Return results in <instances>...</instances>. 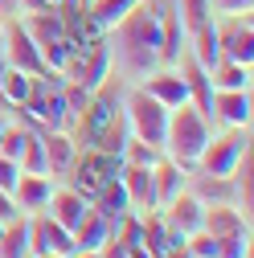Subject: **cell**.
Here are the masks:
<instances>
[{
	"instance_id": "60d3db41",
	"label": "cell",
	"mask_w": 254,
	"mask_h": 258,
	"mask_svg": "<svg viewBox=\"0 0 254 258\" xmlns=\"http://www.w3.org/2000/svg\"><path fill=\"white\" fill-rule=\"evenodd\" d=\"M123 254H127V258H156V254L144 246V238H140V242H132V246H123Z\"/></svg>"
},
{
	"instance_id": "8992f818",
	"label": "cell",
	"mask_w": 254,
	"mask_h": 258,
	"mask_svg": "<svg viewBox=\"0 0 254 258\" xmlns=\"http://www.w3.org/2000/svg\"><path fill=\"white\" fill-rule=\"evenodd\" d=\"M119 168H123L119 156H107V152H99V148H90V152L82 156V164L74 168V192L90 201L111 176H119Z\"/></svg>"
},
{
	"instance_id": "4316f807",
	"label": "cell",
	"mask_w": 254,
	"mask_h": 258,
	"mask_svg": "<svg viewBox=\"0 0 254 258\" xmlns=\"http://www.w3.org/2000/svg\"><path fill=\"white\" fill-rule=\"evenodd\" d=\"M33 74H25V70H5L0 74V103H9V107H25L29 103V94H33Z\"/></svg>"
},
{
	"instance_id": "c3c4849f",
	"label": "cell",
	"mask_w": 254,
	"mask_h": 258,
	"mask_svg": "<svg viewBox=\"0 0 254 258\" xmlns=\"http://www.w3.org/2000/svg\"><path fill=\"white\" fill-rule=\"evenodd\" d=\"M45 258H57V254H45Z\"/></svg>"
},
{
	"instance_id": "d590c367",
	"label": "cell",
	"mask_w": 254,
	"mask_h": 258,
	"mask_svg": "<svg viewBox=\"0 0 254 258\" xmlns=\"http://www.w3.org/2000/svg\"><path fill=\"white\" fill-rule=\"evenodd\" d=\"M217 258H250V234H226L217 238Z\"/></svg>"
},
{
	"instance_id": "7dc6e473",
	"label": "cell",
	"mask_w": 254,
	"mask_h": 258,
	"mask_svg": "<svg viewBox=\"0 0 254 258\" xmlns=\"http://www.w3.org/2000/svg\"><path fill=\"white\" fill-rule=\"evenodd\" d=\"M0 115H5V103H0Z\"/></svg>"
},
{
	"instance_id": "8fae6325",
	"label": "cell",
	"mask_w": 254,
	"mask_h": 258,
	"mask_svg": "<svg viewBox=\"0 0 254 258\" xmlns=\"http://www.w3.org/2000/svg\"><path fill=\"white\" fill-rule=\"evenodd\" d=\"M49 197H53V188H49V172H21V176H17L13 201H17L21 209L37 213V209L49 205Z\"/></svg>"
},
{
	"instance_id": "d4e9b609",
	"label": "cell",
	"mask_w": 254,
	"mask_h": 258,
	"mask_svg": "<svg viewBox=\"0 0 254 258\" xmlns=\"http://www.w3.org/2000/svg\"><path fill=\"white\" fill-rule=\"evenodd\" d=\"M41 144H45V164H49V172H66V168H74V140L61 132H41Z\"/></svg>"
},
{
	"instance_id": "2e32d148",
	"label": "cell",
	"mask_w": 254,
	"mask_h": 258,
	"mask_svg": "<svg viewBox=\"0 0 254 258\" xmlns=\"http://www.w3.org/2000/svg\"><path fill=\"white\" fill-rule=\"evenodd\" d=\"M140 90H148L152 99H156V103H164L168 111H172V107H180V103H188V86H184V78H180V74H156V70H152V74H148V82H144Z\"/></svg>"
},
{
	"instance_id": "6da1fadb",
	"label": "cell",
	"mask_w": 254,
	"mask_h": 258,
	"mask_svg": "<svg viewBox=\"0 0 254 258\" xmlns=\"http://www.w3.org/2000/svg\"><path fill=\"white\" fill-rule=\"evenodd\" d=\"M119 53L132 74H152L160 61V5L140 0V5L119 21Z\"/></svg>"
},
{
	"instance_id": "7402d4cb",
	"label": "cell",
	"mask_w": 254,
	"mask_h": 258,
	"mask_svg": "<svg viewBox=\"0 0 254 258\" xmlns=\"http://www.w3.org/2000/svg\"><path fill=\"white\" fill-rule=\"evenodd\" d=\"M107 70H111V45L103 41V45H94V49L82 57V66H78L74 82H82L86 90H99V86L107 82Z\"/></svg>"
},
{
	"instance_id": "681fc988",
	"label": "cell",
	"mask_w": 254,
	"mask_h": 258,
	"mask_svg": "<svg viewBox=\"0 0 254 258\" xmlns=\"http://www.w3.org/2000/svg\"><path fill=\"white\" fill-rule=\"evenodd\" d=\"M25 258H33V254H25Z\"/></svg>"
},
{
	"instance_id": "4fadbf2b",
	"label": "cell",
	"mask_w": 254,
	"mask_h": 258,
	"mask_svg": "<svg viewBox=\"0 0 254 258\" xmlns=\"http://www.w3.org/2000/svg\"><path fill=\"white\" fill-rule=\"evenodd\" d=\"M25 33L41 45H53V41H66V21H61V9H37V13H29L25 21Z\"/></svg>"
},
{
	"instance_id": "1f68e13d",
	"label": "cell",
	"mask_w": 254,
	"mask_h": 258,
	"mask_svg": "<svg viewBox=\"0 0 254 258\" xmlns=\"http://www.w3.org/2000/svg\"><path fill=\"white\" fill-rule=\"evenodd\" d=\"M17 168H21V172H49V164H45V144H41L37 132H29L25 152H21V160H17Z\"/></svg>"
},
{
	"instance_id": "7bdbcfd3",
	"label": "cell",
	"mask_w": 254,
	"mask_h": 258,
	"mask_svg": "<svg viewBox=\"0 0 254 258\" xmlns=\"http://www.w3.org/2000/svg\"><path fill=\"white\" fill-rule=\"evenodd\" d=\"M9 70V57H5V45H0V74Z\"/></svg>"
},
{
	"instance_id": "bcb514c9",
	"label": "cell",
	"mask_w": 254,
	"mask_h": 258,
	"mask_svg": "<svg viewBox=\"0 0 254 258\" xmlns=\"http://www.w3.org/2000/svg\"><path fill=\"white\" fill-rule=\"evenodd\" d=\"M5 123H9V119H5V115H0V127H5Z\"/></svg>"
},
{
	"instance_id": "ba28073f",
	"label": "cell",
	"mask_w": 254,
	"mask_h": 258,
	"mask_svg": "<svg viewBox=\"0 0 254 258\" xmlns=\"http://www.w3.org/2000/svg\"><path fill=\"white\" fill-rule=\"evenodd\" d=\"M0 37H5V57H9L13 70H25V74H33V78H45L49 74L45 57H41L37 41L25 33V25H13L9 33H0Z\"/></svg>"
},
{
	"instance_id": "3957f363",
	"label": "cell",
	"mask_w": 254,
	"mask_h": 258,
	"mask_svg": "<svg viewBox=\"0 0 254 258\" xmlns=\"http://www.w3.org/2000/svg\"><path fill=\"white\" fill-rule=\"evenodd\" d=\"M209 144V119L193 107V103H180L168 111V136H164V148H168V160L180 164L184 172L197 168V160Z\"/></svg>"
},
{
	"instance_id": "d6a6232c",
	"label": "cell",
	"mask_w": 254,
	"mask_h": 258,
	"mask_svg": "<svg viewBox=\"0 0 254 258\" xmlns=\"http://www.w3.org/2000/svg\"><path fill=\"white\" fill-rule=\"evenodd\" d=\"M119 160H123V164H136V168H152L156 160H160V152L148 148V144H144V140H136V136H127V144H123Z\"/></svg>"
},
{
	"instance_id": "e575fe53",
	"label": "cell",
	"mask_w": 254,
	"mask_h": 258,
	"mask_svg": "<svg viewBox=\"0 0 254 258\" xmlns=\"http://www.w3.org/2000/svg\"><path fill=\"white\" fill-rule=\"evenodd\" d=\"M184 250L193 254V258H217V238L209 230H193L184 238Z\"/></svg>"
},
{
	"instance_id": "44dd1931",
	"label": "cell",
	"mask_w": 254,
	"mask_h": 258,
	"mask_svg": "<svg viewBox=\"0 0 254 258\" xmlns=\"http://www.w3.org/2000/svg\"><path fill=\"white\" fill-rule=\"evenodd\" d=\"M201 230H209L213 238H226V234H242L246 230V213L234 205H205V221Z\"/></svg>"
},
{
	"instance_id": "f546056e",
	"label": "cell",
	"mask_w": 254,
	"mask_h": 258,
	"mask_svg": "<svg viewBox=\"0 0 254 258\" xmlns=\"http://www.w3.org/2000/svg\"><path fill=\"white\" fill-rule=\"evenodd\" d=\"M209 13H213V0H176V17L184 33H197L201 25H209Z\"/></svg>"
},
{
	"instance_id": "8d00e7d4",
	"label": "cell",
	"mask_w": 254,
	"mask_h": 258,
	"mask_svg": "<svg viewBox=\"0 0 254 258\" xmlns=\"http://www.w3.org/2000/svg\"><path fill=\"white\" fill-rule=\"evenodd\" d=\"M61 99H66L70 119H82V111H86V103H90V90H86L82 82H66V86H61Z\"/></svg>"
},
{
	"instance_id": "7a4b0ae2",
	"label": "cell",
	"mask_w": 254,
	"mask_h": 258,
	"mask_svg": "<svg viewBox=\"0 0 254 258\" xmlns=\"http://www.w3.org/2000/svg\"><path fill=\"white\" fill-rule=\"evenodd\" d=\"M82 127H86V140L90 148H99L107 156H119L132 127H127V111L119 103L115 86H99V94H90V103L82 111Z\"/></svg>"
},
{
	"instance_id": "484cf974",
	"label": "cell",
	"mask_w": 254,
	"mask_h": 258,
	"mask_svg": "<svg viewBox=\"0 0 254 258\" xmlns=\"http://www.w3.org/2000/svg\"><path fill=\"white\" fill-rule=\"evenodd\" d=\"M29 254V217H13L0 225V258H25Z\"/></svg>"
},
{
	"instance_id": "cb8c5ba5",
	"label": "cell",
	"mask_w": 254,
	"mask_h": 258,
	"mask_svg": "<svg viewBox=\"0 0 254 258\" xmlns=\"http://www.w3.org/2000/svg\"><path fill=\"white\" fill-rule=\"evenodd\" d=\"M152 180H156V205H168L184 188V168L172 164V160H156L152 164Z\"/></svg>"
},
{
	"instance_id": "f6af8a7d",
	"label": "cell",
	"mask_w": 254,
	"mask_h": 258,
	"mask_svg": "<svg viewBox=\"0 0 254 258\" xmlns=\"http://www.w3.org/2000/svg\"><path fill=\"white\" fill-rule=\"evenodd\" d=\"M41 5H45V9H61V5H66V0H41Z\"/></svg>"
},
{
	"instance_id": "5b68a950",
	"label": "cell",
	"mask_w": 254,
	"mask_h": 258,
	"mask_svg": "<svg viewBox=\"0 0 254 258\" xmlns=\"http://www.w3.org/2000/svg\"><path fill=\"white\" fill-rule=\"evenodd\" d=\"M246 148H250V127H230L221 140H209V144H205V152H201V160H197V168L209 172V176H230Z\"/></svg>"
},
{
	"instance_id": "9a60e30c",
	"label": "cell",
	"mask_w": 254,
	"mask_h": 258,
	"mask_svg": "<svg viewBox=\"0 0 254 258\" xmlns=\"http://www.w3.org/2000/svg\"><path fill=\"white\" fill-rule=\"evenodd\" d=\"M184 57V29L176 17V5H160V61Z\"/></svg>"
},
{
	"instance_id": "7c38bea8",
	"label": "cell",
	"mask_w": 254,
	"mask_h": 258,
	"mask_svg": "<svg viewBox=\"0 0 254 258\" xmlns=\"http://www.w3.org/2000/svg\"><path fill=\"white\" fill-rule=\"evenodd\" d=\"M230 127H250V90H213V111Z\"/></svg>"
},
{
	"instance_id": "ee69618b",
	"label": "cell",
	"mask_w": 254,
	"mask_h": 258,
	"mask_svg": "<svg viewBox=\"0 0 254 258\" xmlns=\"http://www.w3.org/2000/svg\"><path fill=\"white\" fill-rule=\"evenodd\" d=\"M70 258H99V254H90V250H74Z\"/></svg>"
},
{
	"instance_id": "ab89813d",
	"label": "cell",
	"mask_w": 254,
	"mask_h": 258,
	"mask_svg": "<svg viewBox=\"0 0 254 258\" xmlns=\"http://www.w3.org/2000/svg\"><path fill=\"white\" fill-rule=\"evenodd\" d=\"M217 9H221V13L242 17V13H250V9H254V0H217Z\"/></svg>"
},
{
	"instance_id": "52a82bcc",
	"label": "cell",
	"mask_w": 254,
	"mask_h": 258,
	"mask_svg": "<svg viewBox=\"0 0 254 258\" xmlns=\"http://www.w3.org/2000/svg\"><path fill=\"white\" fill-rule=\"evenodd\" d=\"M29 254L33 258H45V254L70 258L74 254V234L66 225H57L53 217H33L29 221Z\"/></svg>"
},
{
	"instance_id": "83f0119b",
	"label": "cell",
	"mask_w": 254,
	"mask_h": 258,
	"mask_svg": "<svg viewBox=\"0 0 254 258\" xmlns=\"http://www.w3.org/2000/svg\"><path fill=\"white\" fill-rule=\"evenodd\" d=\"M209 86L213 90H250V66H238V61L221 57L209 70Z\"/></svg>"
},
{
	"instance_id": "4dcf8cb0",
	"label": "cell",
	"mask_w": 254,
	"mask_h": 258,
	"mask_svg": "<svg viewBox=\"0 0 254 258\" xmlns=\"http://www.w3.org/2000/svg\"><path fill=\"white\" fill-rule=\"evenodd\" d=\"M136 5H140V0H94V5H90V17L99 21L103 29H115Z\"/></svg>"
},
{
	"instance_id": "9c48e42d",
	"label": "cell",
	"mask_w": 254,
	"mask_h": 258,
	"mask_svg": "<svg viewBox=\"0 0 254 258\" xmlns=\"http://www.w3.org/2000/svg\"><path fill=\"white\" fill-rule=\"evenodd\" d=\"M119 180H123V188H127V201H132V209H140V213L160 209V205H156V180H152V168L123 164V168H119Z\"/></svg>"
},
{
	"instance_id": "f35d334b",
	"label": "cell",
	"mask_w": 254,
	"mask_h": 258,
	"mask_svg": "<svg viewBox=\"0 0 254 258\" xmlns=\"http://www.w3.org/2000/svg\"><path fill=\"white\" fill-rule=\"evenodd\" d=\"M21 209H17V201H13V192H5V188H0V225H5V221H13Z\"/></svg>"
},
{
	"instance_id": "836d02e7",
	"label": "cell",
	"mask_w": 254,
	"mask_h": 258,
	"mask_svg": "<svg viewBox=\"0 0 254 258\" xmlns=\"http://www.w3.org/2000/svg\"><path fill=\"white\" fill-rule=\"evenodd\" d=\"M25 140H29V127L5 123V127H0V156H9V160H21V152H25Z\"/></svg>"
},
{
	"instance_id": "ac0fdd59",
	"label": "cell",
	"mask_w": 254,
	"mask_h": 258,
	"mask_svg": "<svg viewBox=\"0 0 254 258\" xmlns=\"http://www.w3.org/2000/svg\"><path fill=\"white\" fill-rule=\"evenodd\" d=\"M86 213H90V205H86V197H78L74 188H61V192L49 197V217H53L57 225H66L70 234H74V225H78Z\"/></svg>"
},
{
	"instance_id": "f1b7e54d",
	"label": "cell",
	"mask_w": 254,
	"mask_h": 258,
	"mask_svg": "<svg viewBox=\"0 0 254 258\" xmlns=\"http://www.w3.org/2000/svg\"><path fill=\"white\" fill-rule=\"evenodd\" d=\"M193 57H197V66L201 70H213L217 61H221V45H217V29H213V21L209 25H201L197 33H193Z\"/></svg>"
},
{
	"instance_id": "277c9868",
	"label": "cell",
	"mask_w": 254,
	"mask_h": 258,
	"mask_svg": "<svg viewBox=\"0 0 254 258\" xmlns=\"http://www.w3.org/2000/svg\"><path fill=\"white\" fill-rule=\"evenodd\" d=\"M123 111H127V127H132L136 140H144L156 152L164 148V136H168V107L164 103H156L148 90H132Z\"/></svg>"
},
{
	"instance_id": "603a6c76",
	"label": "cell",
	"mask_w": 254,
	"mask_h": 258,
	"mask_svg": "<svg viewBox=\"0 0 254 258\" xmlns=\"http://www.w3.org/2000/svg\"><path fill=\"white\" fill-rule=\"evenodd\" d=\"M111 238V221L99 217V213H86L78 225H74V250H90V254H99V246Z\"/></svg>"
},
{
	"instance_id": "e0dca14e",
	"label": "cell",
	"mask_w": 254,
	"mask_h": 258,
	"mask_svg": "<svg viewBox=\"0 0 254 258\" xmlns=\"http://www.w3.org/2000/svg\"><path fill=\"white\" fill-rule=\"evenodd\" d=\"M217 45H221V57L238 61V66H250V61H254V29H250V17H246V25H234L230 33H217Z\"/></svg>"
},
{
	"instance_id": "b9f144b4",
	"label": "cell",
	"mask_w": 254,
	"mask_h": 258,
	"mask_svg": "<svg viewBox=\"0 0 254 258\" xmlns=\"http://www.w3.org/2000/svg\"><path fill=\"white\" fill-rule=\"evenodd\" d=\"M17 5L21 0H0V13H17Z\"/></svg>"
},
{
	"instance_id": "5bb4252c",
	"label": "cell",
	"mask_w": 254,
	"mask_h": 258,
	"mask_svg": "<svg viewBox=\"0 0 254 258\" xmlns=\"http://www.w3.org/2000/svg\"><path fill=\"white\" fill-rule=\"evenodd\" d=\"M180 78H184V86H188V103H193V107L209 119V111H213L209 70H201V66H197V57H184V61H180Z\"/></svg>"
},
{
	"instance_id": "74e56055",
	"label": "cell",
	"mask_w": 254,
	"mask_h": 258,
	"mask_svg": "<svg viewBox=\"0 0 254 258\" xmlns=\"http://www.w3.org/2000/svg\"><path fill=\"white\" fill-rule=\"evenodd\" d=\"M17 176H21V168H17V160H9V156H0V188H5V192H13V188H17Z\"/></svg>"
},
{
	"instance_id": "d6986e66",
	"label": "cell",
	"mask_w": 254,
	"mask_h": 258,
	"mask_svg": "<svg viewBox=\"0 0 254 258\" xmlns=\"http://www.w3.org/2000/svg\"><path fill=\"white\" fill-rule=\"evenodd\" d=\"M90 201H94V213H99V217H107L111 225H115L127 209H132V201H127V188H123V180H119V176H111V180H107L99 192H94Z\"/></svg>"
},
{
	"instance_id": "ffe728a7",
	"label": "cell",
	"mask_w": 254,
	"mask_h": 258,
	"mask_svg": "<svg viewBox=\"0 0 254 258\" xmlns=\"http://www.w3.org/2000/svg\"><path fill=\"white\" fill-rule=\"evenodd\" d=\"M193 197L205 201V205H234V201H238V184H234L230 176H209V172H201V176L193 180Z\"/></svg>"
},
{
	"instance_id": "30bf717a",
	"label": "cell",
	"mask_w": 254,
	"mask_h": 258,
	"mask_svg": "<svg viewBox=\"0 0 254 258\" xmlns=\"http://www.w3.org/2000/svg\"><path fill=\"white\" fill-rule=\"evenodd\" d=\"M164 209H168V213H164V221L172 225V230H180L184 238L193 234V230H201V221H205V201H197L193 192H184V188L176 192V197H172Z\"/></svg>"
}]
</instances>
